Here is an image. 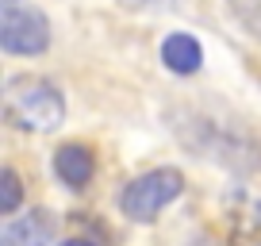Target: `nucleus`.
<instances>
[{
  "label": "nucleus",
  "instance_id": "1",
  "mask_svg": "<svg viewBox=\"0 0 261 246\" xmlns=\"http://www.w3.org/2000/svg\"><path fill=\"white\" fill-rule=\"evenodd\" d=\"M4 119L19 131H54L65 119V96L46 77L19 73L4 85Z\"/></svg>",
  "mask_w": 261,
  "mask_h": 246
},
{
  "label": "nucleus",
  "instance_id": "2",
  "mask_svg": "<svg viewBox=\"0 0 261 246\" xmlns=\"http://www.w3.org/2000/svg\"><path fill=\"white\" fill-rule=\"evenodd\" d=\"M180 192H185L180 169L162 165V169H150V173H142V177H135L127 189L119 192V212L127 215V219H135V223H150L162 208H169Z\"/></svg>",
  "mask_w": 261,
  "mask_h": 246
},
{
  "label": "nucleus",
  "instance_id": "3",
  "mask_svg": "<svg viewBox=\"0 0 261 246\" xmlns=\"http://www.w3.org/2000/svg\"><path fill=\"white\" fill-rule=\"evenodd\" d=\"M0 46L8 54H42L50 46V23L39 8L19 4V0H4L0 12Z\"/></svg>",
  "mask_w": 261,
  "mask_h": 246
},
{
  "label": "nucleus",
  "instance_id": "4",
  "mask_svg": "<svg viewBox=\"0 0 261 246\" xmlns=\"http://www.w3.org/2000/svg\"><path fill=\"white\" fill-rule=\"evenodd\" d=\"M54 173L62 177V185L69 189H85L96 173V154L85 142H65V146L54 150Z\"/></svg>",
  "mask_w": 261,
  "mask_h": 246
},
{
  "label": "nucleus",
  "instance_id": "5",
  "mask_svg": "<svg viewBox=\"0 0 261 246\" xmlns=\"http://www.w3.org/2000/svg\"><path fill=\"white\" fill-rule=\"evenodd\" d=\"M50 238H54V215L46 208L23 215V219H12L0 231V246H46Z\"/></svg>",
  "mask_w": 261,
  "mask_h": 246
},
{
  "label": "nucleus",
  "instance_id": "6",
  "mask_svg": "<svg viewBox=\"0 0 261 246\" xmlns=\"http://www.w3.org/2000/svg\"><path fill=\"white\" fill-rule=\"evenodd\" d=\"M162 62H165V69H173V73L188 77V73H196V69H200V62H204V50H200V42H196L192 35L177 31V35H169V39L162 42Z\"/></svg>",
  "mask_w": 261,
  "mask_h": 246
},
{
  "label": "nucleus",
  "instance_id": "7",
  "mask_svg": "<svg viewBox=\"0 0 261 246\" xmlns=\"http://www.w3.org/2000/svg\"><path fill=\"white\" fill-rule=\"evenodd\" d=\"M19 196H23L19 173H16V169H4V173H0V212L12 215V212L19 208Z\"/></svg>",
  "mask_w": 261,
  "mask_h": 246
},
{
  "label": "nucleus",
  "instance_id": "8",
  "mask_svg": "<svg viewBox=\"0 0 261 246\" xmlns=\"http://www.w3.org/2000/svg\"><path fill=\"white\" fill-rule=\"evenodd\" d=\"M234 246H261V204H253V208H250V215L238 223V231H234Z\"/></svg>",
  "mask_w": 261,
  "mask_h": 246
},
{
  "label": "nucleus",
  "instance_id": "9",
  "mask_svg": "<svg viewBox=\"0 0 261 246\" xmlns=\"http://www.w3.org/2000/svg\"><path fill=\"white\" fill-rule=\"evenodd\" d=\"M230 8H234L238 23H242L246 31L261 35V0H230Z\"/></svg>",
  "mask_w": 261,
  "mask_h": 246
},
{
  "label": "nucleus",
  "instance_id": "10",
  "mask_svg": "<svg viewBox=\"0 0 261 246\" xmlns=\"http://www.w3.org/2000/svg\"><path fill=\"white\" fill-rule=\"evenodd\" d=\"M58 246H92V242H85V238H69V242H58Z\"/></svg>",
  "mask_w": 261,
  "mask_h": 246
}]
</instances>
